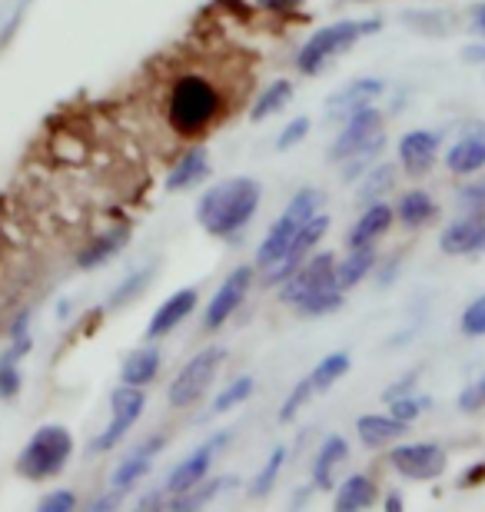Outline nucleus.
Listing matches in <instances>:
<instances>
[{"label": "nucleus", "instance_id": "obj_14", "mask_svg": "<svg viewBox=\"0 0 485 512\" xmlns=\"http://www.w3.org/2000/svg\"><path fill=\"white\" fill-rule=\"evenodd\" d=\"M436 153H439V133H432V130H409L406 137L399 140L402 170L412 173V177L429 173V167L436 163Z\"/></svg>", "mask_w": 485, "mask_h": 512}, {"label": "nucleus", "instance_id": "obj_8", "mask_svg": "<svg viewBox=\"0 0 485 512\" xmlns=\"http://www.w3.org/2000/svg\"><path fill=\"white\" fill-rule=\"evenodd\" d=\"M333 286H339L336 283V256L333 253H313L293 276H286V280L280 283V303L299 306L303 300H309V296L333 290ZM339 290H343V286H339Z\"/></svg>", "mask_w": 485, "mask_h": 512}, {"label": "nucleus", "instance_id": "obj_18", "mask_svg": "<svg viewBox=\"0 0 485 512\" xmlns=\"http://www.w3.org/2000/svg\"><path fill=\"white\" fill-rule=\"evenodd\" d=\"M163 443H167V439H163V436H153V439H147V443H140L137 449H133V453H130L127 459H123L120 466H117V473H113V486L123 489V493L137 486L140 479L150 473L153 459H157V453L163 449Z\"/></svg>", "mask_w": 485, "mask_h": 512}, {"label": "nucleus", "instance_id": "obj_11", "mask_svg": "<svg viewBox=\"0 0 485 512\" xmlns=\"http://www.w3.org/2000/svg\"><path fill=\"white\" fill-rule=\"evenodd\" d=\"M326 230H329V217L326 213H316L313 220H306L303 223V230L296 233L293 243H290V250L283 253V260L273 266V270H266V286H280L286 276H293L299 266H303L309 260V253L316 250V243L326 237Z\"/></svg>", "mask_w": 485, "mask_h": 512}, {"label": "nucleus", "instance_id": "obj_44", "mask_svg": "<svg viewBox=\"0 0 485 512\" xmlns=\"http://www.w3.org/2000/svg\"><path fill=\"white\" fill-rule=\"evenodd\" d=\"M412 386H416V376H406V380H399L396 386H389L383 399L389 403V399H396V396H406V393H412Z\"/></svg>", "mask_w": 485, "mask_h": 512}, {"label": "nucleus", "instance_id": "obj_43", "mask_svg": "<svg viewBox=\"0 0 485 512\" xmlns=\"http://www.w3.org/2000/svg\"><path fill=\"white\" fill-rule=\"evenodd\" d=\"M123 496H127V493H123V489H117V486H113V493H107V496H100V499H97V503H94V506H90V509H94V512H103V509H117Z\"/></svg>", "mask_w": 485, "mask_h": 512}, {"label": "nucleus", "instance_id": "obj_39", "mask_svg": "<svg viewBox=\"0 0 485 512\" xmlns=\"http://www.w3.org/2000/svg\"><path fill=\"white\" fill-rule=\"evenodd\" d=\"M309 133V117H296L290 127L280 133V140H276V150H293L299 140H303Z\"/></svg>", "mask_w": 485, "mask_h": 512}, {"label": "nucleus", "instance_id": "obj_40", "mask_svg": "<svg viewBox=\"0 0 485 512\" xmlns=\"http://www.w3.org/2000/svg\"><path fill=\"white\" fill-rule=\"evenodd\" d=\"M17 393H20V370H17V363L4 360L0 363V396L14 399Z\"/></svg>", "mask_w": 485, "mask_h": 512}, {"label": "nucleus", "instance_id": "obj_47", "mask_svg": "<svg viewBox=\"0 0 485 512\" xmlns=\"http://www.w3.org/2000/svg\"><path fill=\"white\" fill-rule=\"evenodd\" d=\"M462 57L469 60V64H485V44H472L462 50Z\"/></svg>", "mask_w": 485, "mask_h": 512}, {"label": "nucleus", "instance_id": "obj_21", "mask_svg": "<svg viewBox=\"0 0 485 512\" xmlns=\"http://www.w3.org/2000/svg\"><path fill=\"white\" fill-rule=\"evenodd\" d=\"M206 173H210V150L206 147H193L190 153H183L180 163H173L170 177H167V190L170 193H180V190H190L196 187Z\"/></svg>", "mask_w": 485, "mask_h": 512}, {"label": "nucleus", "instance_id": "obj_33", "mask_svg": "<svg viewBox=\"0 0 485 512\" xmlns=\"http://www.w3.org/2000/svg\"><path fill=\"white\" fill-rule=\"evenodd\" d=\"M153 280V270L147 266V270H137V273H130L127 280H123L117 290H113V296H110V310H120L123 303H130L133 296H137L143 286H147Z\"/></svg>", "mask_w": 485, "mask_h": 512}, {"label": "nucleus", "instance_id": "obj_38", "mask_svg": "<svg viewBox=\"0 0 485 512\" xmlns=\"http://www.w3.org/2000/svg\"><path fill=\"white\" fill-rule=\"evenodd\" d=\"M37 509L40 512H70V509H77V496L70 493V489H54V493H47L40 499Z\"/></svg>", "mask_w": 485, "mask_h": 512}, {"label": "nucleus", "instance_id": "obj_6", "mask_svg": "<svg viewBox=\"0 0 485 512\" xmlns=\"http://www.w3.org/2000/svg\"><path fill=\"white\" fill-rule=\"evenodd\" d=\"M74 453V439L64 426H40L34 436L27 439V446L17 456V473L37 483V479H50L64 473Z\"/></svg>", "mask_w": 485, "mask_h": 512}, {"label": "nucleus", "instance_id": "obj_19", "mask_svg": "<svg viewBox=\"0 0 485 512\" xmlns=\"http://www.w3.org/2000/svg\"><path fill=\"white\" fill-rule=\"evenodd\" d=\"M392 217H396V210L386 207V203H369V210L356 220V227L349 230V250L376 247V240L392 227Z\"/></svg>", "mask_w": 485, "mask_h": 512}, {"label": "nucleus", "instance_id": "obj_27", "mask_svg": "<svg viewBox=\"0 0 485 512\" xmlns=\"http://www.w3.org/2000/svg\"><path fill=\"white\" fill-rule=\"evenodd\" d=\"M376 266V250L373 247H359V250H349V256L343 263H336V283L343 290H353L369 276V270Z\"/></svg>", "mask_w": 485, "mask_h": 512}, {"label": "nucleus", "instance_id": "obj_1", "mask_svg": "<svg viewBox=\"0 0 485 512\" xmlns=\"http://www.w3.org/2000/svg\"><path fill=\"white\" fill-rule=\"evenodd\" d=\"M223 114V94L220 87L213 84L206 74H180L170 80L167 90V104H163V117H167V127L177 133V137H200L206 133L216 117Z\"/></svg>", "mask_w": 485, "mask_h": 512}, {"label": "nucleus", "instance_id": "obj_29", "mask_svg": "<svg viewBox=\"0 0 485 512\" xmlns=\"http://www.w3.org/2000/svg\"><path fill=\"white\" fill-rule=\"evenodd\" d=\"M396 213L406 227H422V223H429L436 217V200H432L426 190H409L406 197L399 200Z\"/></svg>", "mask_w": 485, "mask_h": 512}, {"label": "nucleus", "instance_id": "obj_32", "mask_svg": "<svg viewBox=\"0 0 485 512\" xmlns=\"http://www.w3.org/2000/svg\"><path fill=\"white\" fill-rule=\"evenodd\" d=\"M283 463H286V449H283V446H276L273 453H270V459H266V463H263L260 476L253 479V489H250V493H253L256 499L270 493V489H273V483H276V476H280Z\"/></svg>", "mask_w": 485, "mask_h": 512}, {"label": "nucleus", "instance_id": "obj_35", "mask_svg": "<svg viewBox=\"0 0 485 512\" xmlns=\"http://www.w3.org/2000/svg\"><path fill=\"white\" fill-rule=\"evenodd\" d=\"M309 396H316V393H313V383H309V376H303V380H299V383L293 386V393L286 396V403H283V409H280V419H283V423H290V419L299 413V409H303V406L309 403Z\"/></svg>", "mask_w": 485, "mask_h": 512}, {"label": "nucleus", "instance_id": "obj_15", "mask_svg": "<svg viewBox=\"0 0 485 512\" xmlns=\"http://www.w3.org/2000/svg\"><path fill=\"white\" fill-rule=\"evenodd\" d=\"M196 296H200V293H196L193 286H183V290H177L173 296H167V300L160 303V310L153 313L150 326H147V336H150V340H160V336H167L170 330H177V326L193 313Z\"/></svg>", "mask_w": 485, "mask_h": 512}, {"label": "nucleus", "instance_id": "obj_34", "mask_svg": "<svg viewBox=\"0 0 485 512\" xmlns=\"http://www.w3.org/2000/svg\"><path fill=\"white\" fill-rule=\"evenodd\" d=\"M432 403L426 396H396V399H389V413L402 419V423H412V419H419L422 413H426Z\"/></svg>", "mask_w": 485, "mask_h": 512}, {"label": "nucleus", "instance_id": "obj_30", "mask_svg": "<svg viewBox=\"0 0 485 512\" xmlns=\"http://www.w3.org/2000/svg\"><path fill=\"white\" fill-rule=\"evenodd\" d=\"M290 100H293V84H290V80H273V84L263 90V97L256 100V107H253L250 117L256 120V124H260V120L280 114V110L290 104Z\"/></svg>", "mask_w": 485, "mask_h": 512}, {"label": "nucleus", "instance_id": "obj_41", "mask_svg": "<svg viewBox=\"0 0 485 512\" xmlns=\"http://www.w3.org/2000/svg\"><path fill=\"white\" fill-rule=\"evenodd\" d=\"M462 203L472 213H485V183H472V187L462 190Z\"/></svg>", "mask_w": 485, "mask_h": 512}, {"label": "nucleus", "instance_id": "obj_45", "mask_svg": "<svg viewBox=\"0 0 485 512\" xmlns=\"http://www.w3.org/2000/svg\"><path fill=\"white\" fill-rule=\"evenodd\" d=\"M469 27H472V34L485 37V4H476V7H472V14H469Z\"/></svg>", "mask_w": 485, "mask_h": 512}, {"label": "nucleus", "instance_id": "obj_37", "mask_svg": "<svg viewBox=\"0 0 485 512\" xmlns=\"http://www.w3.org/2000/svg\"><path fill=\"white\" fill-rule=\"evenodd\" d=\"M482 406H485V376H479V380H472V383L459 393V409H462V413H479Z\"/></svg>", "mask_w": 485, "mask_h": 512}, {"label": "nucleus", "instance_id": "obj_28", "mask_svg": "<svg viewBox=\"0 0 485 512\" xmlns=\"http://www.w3.org/2000/svg\"><path fill=\"white\" fill-rule=\"evenodd\" d=\"M349 366H353L349 353H329V356H323V360L313 366V373H309L313 393H326V389H333L349 373Z\"/></svg>", "mask_w": 485, "mask_h": 512}, {"label": "nucleus", "instance_id": "obj_17", "mask_svg": "<svg viewBox=\"0 0 485 512\" xmlns=\"http://www.w3.org/2000/svg\"><path fill=\"white\" fill-rule=\"evenodd\" d=\"M379 94H383V80H373V77L353 80V84L339 87L336 94L326 100V110H329V117H349V114H356L359 107L373 104Z\"/></svg>", "mask_w": 485, "mask_h": 512}, {"label": "nucleus", "instance_id": "obj_26", "mask_svg": "<svg viewBox=\"0 0 485 512\" xmlns=\"http://www.w3.org/2000/svg\"><path fill=\"white\" fill-rule=\"evenodd\" d=\"M127 240H130V230H127V227H117V230L103 233V237H97L94 243H87V247L80 250L77 263L84 266V270H94V266L107 263L110 256H117V253L123 250V243H127Z\"/></svg>", "mask_w": 485, "mask_h": 512}, {"label": "nucleus", "instance_id": "obj_49", "mask_svg": "<svg viewBox=\"0 0 485 512\" xmlns=\"http://www.w3.org/2000/svg\"><path fill=\"white\" fill-rule=\"evenodd\" d=\"M482 253H485V240H482Z\"/></svg>", "mask_w": 485, "mask_h": 512}, {"label": "nucleus", "instance_id": "obj_42", "mask_svg": "<svg viewBox=\"0 0 485 512\" xmlns=\"http://www.w3.org/2000/svg\"><path fill=\"white\" fill-rule=\"evenodd\" d=\"M389 180H392V170H389V167H379V177H376V173H373V177H369L363 197H366V200H373L376 193H383V187H386Z\"/></svg>", "mask_w": 485, "mask_h": 512}, {"label": "nucleus", "instance_id": "obj_23", "mask_svg": "<svg viewBox=\"0 0 485 512\" xmlns=\"http://www.w3.org/2000/svg\"><path fill=\"white\" fill-rule=\"evenodd\" d=\"M346 456H349V446H346V439L343 436H329L323 449H319V456H316V463H313V486L316 489H333V479H336V466L339 463H346Z\"/></svg>", "mask_w": 485, "mask_h": 512}, {"label": "nucleus", "instance_id": "obj_9", "mask_svg": "<svg viewBox=\"0 0 485 512\" xmlns=\"http://www.w3.org/2000/svg\"><path fill=\"white\" fill-rule=\"evenodd\" d=\"M143 406H147L143 386L123 383V386L113 389V396H110L113 419L107 423V429H103V433H97V439L90 443V449H94V453H110V449L117 446L120 439L130 433L133 426H137V419L143 416Z\"/></svg>", "mask_w": 485, "mask_h": 512}, {"label": "nucleus", "instance_id": "obj_20", "mask_svg": "<svg viewBox=\"0 0 485 512\" xmlns=\"http://www.w3.org/2000/svg\"><path fill=\"white\" fill-rule=\"evenodd\" d=\"M356 433H359V439H363V446L379 449V446L396 443V439L406 436V433H409V423H402V419H396L392 413H389V416L369 413V416H359Z\"/></svg>", "mask_w": 485, "mask_h": 512}, {"label": "nucleus", "instance_id": "obj_2", "mask_svg": "<svg viewBox=\"0 0 485 512\" xmlns=\"http://www.w3.org/2000/svg\"><path fill=\"white\" fill-rule=\"evenodd\" d=\"M263 187L253 177H233L216 183L206 190L200 203H196V220L210 237H233L246 223L253 220L256 207H260Z\"/></svg>", "mask_w": 485, "mask_h": 512}, {"label": "nucleus", "instance_id": "obj_10", "mask_svg": "<svg viewBox=\"0 0 485 512\" xmlns=\"http://www.w3.org/2000/svg\"><path fill=\"white\" fill-rule=\"evenodd\" d=\"M389 463L406 479H422V483H429V479H439L446 473L449 456H446V449L436 443H406V446L392 449Z\"/></svg>", "mask_w": 485, "mask_h": 512}, {"label": "nucleus", "instance_id": "obj_12", "mask_svg": "<svg viewBox=\"0 0 485 512\" xmlns=\"http://www.w3.org/2000/svg\"><path fill=\"white\" fill-rule=\"evenodd\" d=\"M250 286H253V266H236V270L223 280L220 290H216L210 306H206L203 330H220V326L243 306L246 293H250Z\"/></svg>", "mask_w": 485, "mask_h": 512}, {"label": "nucleus", "instance_id": "obj_22", "mask_svg": "<svg viewBox=\"0 0 485 512\" xmlns=\"http://www.w3.org/2000/svg\"><path fill=\"white\" fill-rule=\"evenodd\" d=\"M160 346H140L137 353H130L127 356V363H123V370H120V380L123 383H130V386H147L157 380V373H160Z\"/></svg>", "mask_w": 485, "mask_h": 512}, {"label": "nucleus", "instance_id": "obj_13", "mask_svg": "<svg viewBox=\"0 0 485 512\" xmlns=\"http://www.w3.org/2000/svg\"><path fill=\"white\" fill-rule=\"evenodd\" d=\"M226 443H230V433L223 429V433H216V436L206 439V443L196 446L193 453L170 473V479H167V496H180V493H187V489H193L196 483H203L206 473H210V466H213V456L220 453Z\"/></svg>", "mask_w": 485, "mask_h": 512}, {"label": "nucleus", "instance_id": "obj_25", "mask_svg": "<svg viewBox=\"0 0 485 512\" xmlns=\"http://www.w3.org/2000/svg\"><path fill=\"white\" fill-rule=\"evenodd\" d=\"M446 167L459 177H469L485 167V137H466L446 153Z\"/></svg>", "mask_w": 485, "mask_h": 512}, {"label": "nucleus", "instance_id": "obj_7", "mask_svg": "<svg viewBox=\"0 0 485 512\" xmlns=\"http://www.w3.org/2000/svg\"><path fill=\"white\" fill-rule=\"evenodd\" d=\"M226 363V350L223 346H206L196 356H190V363L180 366V373L173 376L170 383V406L173 409H187L200 399L206 389L213 386V380L220 376V366Z\"/></svg>", "mask_w": 485, "mask_h": 512}, {"label": "nucleus", "instance_id": "obj_4", "mask_svg": "<svg viewBox=\"0 0 485 512\" xmlns=\"http://www.w3.org/2000/svg\"><path fill=\"white\" fill-rule=\"evenodd\" d=\"M379 27H383L379 17H363V20H339V24L316 30V34L299 47L296 70L299 74H319L326 60H333L336 54H346V50L356 47L363 37L376 34Z\"/></svg>", "mask_w": 485, "mask_h": 512}, {"label": "nucleus", "instance_id": "obj_36", "mask_svg": "<svg viewBox=\"0 0 485 512\" xmlns=\"http://www.w3.org/2000/svg\"><path fill=\"white\" fill-rule=\"evenodd\" d=\"M459 330L466 336H485V296H479V300H472L466 306V313H462V320H459Z\"/></svg>", "mask_w": 485, "mask_h": 512}, {"label": "nucleus", "instance_id": "obj_31", "mask_svg": "<svg viewBox=\"0 0 485 512\" xmlns=\"http://www.w3.org/2000/svg\"><path fill=\"white\" fill-rule=\"evenodd\" d=\"M253 386H256L253 376H240V380H233L220 396L213 399V413H230V409L246 403V399H250V393H253Z\"/></svg>", "mask_w": 485, "mask_h": 512}, {"label": "nucleus", "instance_id": "obj_46", "mask_svg": "<svg viewBox=\"0 0 485 512\" xmlns=\"http://www.w3.org/2000/svg\"><path fill=\"white\" fill-rule=\"evenodd\" d=\"M260 7H266V10H296L303 0H256Z\"/></svg>", "mask_w": 485, "mask_h": 512}, {"label": "nucleus", "instance_id": "obj_48", "mask_svg": "<svg viewBox=\"0 0 485 512\" xmlns=\"http://www.w3.org/2000/svg\"><path fill=\"white\" fill-rule=\"evenodd\" d=\"M402 509V496L399 493H392L389 499H386V512H399Z\"/></svg>", "mask_w": 485, "mask_h": 512}, {"label": "nucleus", "instance_id": "obj_16", "mask_svg": "<svg viewBox=\"0 0 485 512\" xmlns=\"http://www.w3.org/2000/svg\"><path fill=\"white\" fill-rule=\"evenodd\" d=\"M482 240H485V217H482V213H476V217L449 223V227L442 230V237H439V247H442V253H449V256H466V253H479Z\"/></svg>", "mask_w": 485, "mask_h": 512}, {"label": "nucleus", "instance_id": "obj_24", "mask_svg": "<svg viewBox=\"0 0 485 512\" xmlns=\"http://www.w3.org/2000/svg\"><path fill=\"white\" fill-rule=\"evenodd\" d=\"M376 503V483L369 476H349L343 479L339 493L333 499V506L339 512H359V509H369Z\"/></svg>", "mask_w": 485, "mask_h": 512}, {"label": "nucleus", "instance_id": "obj_5", "mask_svg": "<svg viewBox=\"0 0 485 512\" xmlns=\"http://www.w3.org/2000/svg\"><path fill=\"white\" fill-rule=\"evenodd\" d=\"M323 190L316 187H306V190H296V197L286 203V210L280 213V220L273 223V230L266 233L263 247L256 250V266L260 270H273L276 263L283 260V253L290 250V243L299 230H303L306 220H313L319 210H323Z\"/></svg>", "mask_w": 485, "mask_h": 512}, {"label": "nucleus", "instance_id": "obj_3", "mask_svg": "<svg viewBox=\"0 0 485 512\" xmlns=\"http://www.w3.org/2000/svg\"><path fill=\"white\" fill-rule=\"evenodd\" d=\"M379 150H383V117H379V110L369 104L346 117V127L336 137L333 150H329V160L346 163L343 177L356 180L359 173L373 167Z\"/></svg>", "mask_w": 485, "mask_h": 512}]
</instances>
